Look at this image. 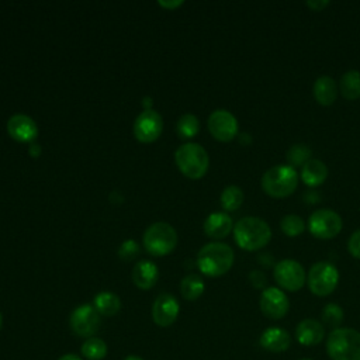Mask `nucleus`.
Listing matches in <instances>:
<instances>
[{
	"instance_id": "28",
	"label": "nucleus",
	"mask_w": 360,
	"mask_h": 360,
	"mask_svg": "<svg viewBox=\"0 0 360 360\" xmlns=\"http://www.w3.org/2000/svg\"><path fill=\"white\" fill-rule=\"evenodd\" d=\"M180 138H193L200 131V121L194 114H183L176 125Z\"/></svg>"
},
{
	"instance_id": "5",
	"label": "nucleus",
	"mask_w": 360,
	"mask_h": 360,
	"mask_svg": "<svg viewBox=\"0 0 360 360\" xmlns=\"http://www.w3.org/2000/svg\"><path fill=\"white\" fill-rule=\"evenodd\" d=\"M174 160L180 172L193 180L201 179L207 173L210 165L208 153L205 149L201 145L193 142L179 146L174 153Z\"/></svg>"
},
{
	"instance_id": "15",
	"label": "nucleus",
	"mask_w": 360,
	"mask_h": 360,
	"mask_svg": "<svg viewBox=\"0 0 360 360\" xmlns=\"http://www.w3.org/2000/svg\"><path fill=\"white\" fill-rule=\"evenodd\" d=\"M7 132L18 142H31L38 135V127L31 117L25 114H14L7 121Z\"/></svg>"
},
{
	"instance_id": "39",
	"label": "nucleus",
	"mask_w": 360,
	"mask_h": 360,
	"mask_svg": "<svg viewBox=\"0 0 360 360\" xmlns=\"http://www.w3.org/2000/svg\"><path fill=\"white\" fill-rule=\"evenodd\" d=\"M58 360H82V357H79L77 354H73V353H68V354L59 357Z\"/></svg>"
},
{
	"instance_id": "12",
	"label": "nucleus",
	"mask_w": 360,
	"mask_h": 360,
	"mask_svg": "<svg viewBox=\"0 0 360 360\" xmlns=\"http://www.w3.org/2000/svg\"><path fill=\"white\" fill-rule=\"evenodd\" d=\"M211 135L221 142H229L238 135V120L226 110H215L208 117Z\"/></svg>"
},
{
	"instance_id": "11",
	"label": "nucleus",
	"mask_w": 360,
	"mask_h": 360,
	"mask_svg": "<svg viewBox=\"0 0 360 360\" xmlns=\"http://www.w3.org/2000/svg\"><path fill=\"white\" fill-rule=\"evenodd\" d=\"M163 129V120L160 114L152 108L142 111L134 122V135L139 142L149 143L159 138Z\"/></svg>"
},
{
	"instance_id": "30",
	"label": "nucleus",
	"mask_w": 360,
	"mask_h": 360,
	"mask_svg": "<svg viewBox=\"0 0 360 360\" xmlns=\"http://www.w3.org/2000/svg\"><path fill=\"white\" fill-rule=\"evenodd\" d=\"M321 319H322L323 325H326L332 329H338L339 325L343 321V309L338 304L329 302L323 307L322 314H321Z\"/></svg>"
},
{
	"instance_id": "8",
	"label": "nucleus",
	"mask_w": 360,
	"mask_h": 360,
	"mask_svg": "<svg viewBox=\"0 0 360 360\" xmlns=\"http://www.w3.org/2000/svg\"><path fill=\"white\" fill-rule=\"evenodd\" d=\"M342 218L329 208L314 211L308 219L309 232L318 239H332L342 231Z\"/></svg>"
},
{
	"instance_id": "14",
	"label": "nucleus",
	"mask_w": 360,
	"mask_h": 360,
	"mask_svg": "<svg viewBox=\"0 0 360 360\" xmlns=\"http://www.w3.org/2000/svg\"><path fill=\"white\" fill-rule=\"evenodd\" d=\"M179 309L180 307L177 300L173 295L163 292L158 295L152 305V319L158 326H170L177 319Z\"/></svg>"
},
{
	"instance_id": "31",
	"label": "nucleus",
	"mask_w": 360,
	"mask_h": 360,
	"mask_svg": "<svg viewBox=\"0 0 360 360\" xmlns=\"http://www.w3.org/2000/svg\"><path fill=\"white\" fill-rule=\"evenodd\" d=\"M139 252V246L135 240L129 239V240H125L120 249H118V256L122 259V260H131L134 259Z\"/></svg>"
},
{
	"instance_id": "3",
	"label": "nucleus",
	"mask_w": 360,
	"mask_h": 360,
	"mask_svg": "<svg viewBox=\"0 0 360 360\" xmlns=\"http://www.w3.org/2000/svg\"><path fill=\"white\" fill-rule=\"evenodd\" d=\"M298 186V173L288 165H277L266 170L262 177L263 191L273 198L291 195Z\"/></svg>"
},
{
	"instance_id": "13",
	"label": "nucleus",
	"mask_w": 360,
	"mask_h": 360,
	"mask_svg": "<svg viewBox=\"0 0 360 360\" xmlns=\"http://www.w3.org/2000/svg\"><path fill=\"white\" fill-rule=\"evenodd\" d=\"M259 307L263 315H266L267 318L281 319L288 312L290 301L283 290L277 287H267L260 295Z\"/></svg>"
},
{
	"instance_id": "34",
	"label": "nucleus",
	"mask_w": 360,
	"mask_h": 360,
	"mask_svg": "<svg viewBox=\"0 0 360 360\" xmlns=\"http://www.w3.org/2000/svg\"><path fill=\"white\" fill-rule=\"evenodd\" d=\"M311 10H314V11H321V10H323L326 6H329V1L328 0H308L307 3H305Z\"/></svg>"
},
{
	"instance_id": "22",
	"label": "nucleus",
	"mask_w": 360,
	"mask_h": 360,
	"mask_svg": "<svg viewBox=\"0 0 360 360\" xmlns=\"http://www.w3.org/2000/svg\"><path fill=\"white\" fill-rule=\"evenodd\" d=\"M94 308L100 315L112 316L121 308V300L111 291H101L94 297Z\"/></svg>"
},
{
	"instance_id": "32",
	"label": "nucleus",
	"mask_w": 360,
	"mask_h": 360,
	"mask_svg": "<svg viewBox=\"0 0 360 360\" xmlns=\"http://www.w3.org/2000/svg\"><path fill=\"white\" fill-rule=\"evenodd\" d=\"M347 250H349V253L353 257L360 259V229L354 231L352 233V236L349 238V240H347Z\"/></svg>"
},
{
	"instance_id": "35",
	"label": "nucleus",
	"mask_w": 360,
	"mask_h": 360,
	"mask_svg": "<svg viewBox=\"0 0 360 360\" xmlns=\"http://www.w3.org/2000/svg\"><path fill=\"white\" fill-rule=\"evenodd\" d=\"M304 198H305L309 204H316V202L321 200V197H319L316 193H314V191L307 193V194L304 195Z\"/></svg>"
},
{
	"instance_id": "17",
	"label": "nucleus",
	"mask_w": 360,
	"mask_h": 360,
	"mask_svg": "<svg viewBox=\"0 0 360 360\" xmlns=\"http://www.w3.org/2000/svg\"><path fill=\"white\" fill-rule=\"evenodd\" d=\"M295 338L302 346H316L325 338V328L315 319H304L295 328Z\"/></svg>"
},
{
	"instance_id": "41",
	"label": "nucleus",
	"mask_w": 360,
	"mask_h": 360,
	"mask_svg": "<svg viewBox=\"0 0 360 360\" xmlns=\"http://www.w3.org/2000/svg\"><path fill=\"white\" fill-rule=\"evenodd\" d=\"M150 100H152L150 97H145V103H143V104H145L146 107H148V105H150Z\"/></svg>"
},
{
	"instance_id": "4",
	"label": "nucleus",
	"mask_w": 360,
	"mask_h": 360,
	"mask_svg": "<svg viewBox=\"0 0 360 360\" xmlns=\"http://www.w3.org/2000/svg\"><path fill=\"white\" fill-rule=\"evenodd\" d=\"M326 352L332 360H360V332L353 328L333 329L326 339Z\"/></svg>"
},
{
	"instance_id": "7",
	"label": "nucleus",
	"mask_w": 360,
	"mask_h": 360,
	"mask_svg": "<svg viewBox=\"0 0 360 360\" xmlns=\"http://www.w3.org/2000/svg\"><path fill=\"white\" fill-rule=\"evenodd\" d=\"M307 281L312 294L326 297L338 287L339 271L329 262H318L311 266Z\"/></svg>"
},
{
	"instance_id": "6",
	"label": "nucleus",
	"mask_w": 360,
	"mask_h": 360,
	"mask_svg": "<svg viewBox=\"0 0 360 360\" xmlns=\"http://www.w3.org/2000/svg\"><path fill=\"white\" fill-rule=\"evenodd\" d=\"M143 245L153 256L170 253L177 245V233L167 222H155L143 233Z\"/></svg>"
},
{
	"instance_id": "42",
	"label": "nucleus",
	"mask_w": 360,
	"mask_h": 360,
	"mask_svg": "<svg viewBox=\"0 0 360 360\" xmlns=\"http://www.w3.org/2000/svg\"><path fill=\"white\" fill-rule=\"evenodd\" d=\"M1 326H3V316H1V312H0V329H1Z\"/></svg>"
},
{
	"instance_id": "43",
	"label": "nucleus",
	"mask_w": 360,
	"mask_h": 360,
	"mask_svg": "<svg viewBox=\"0 0 360 360\" xmlns=\"http://www.w3.org/2000/svg\"><path fill=\"white\" fill-rule=\"evenodd\" d=\"M301 360H311V359H301Z\"/></svg>"
},
{
	"instance_id": "29",
	"label": "nucleus",
	"mask_w": 360,
	"mask_h": 360,
	"mask_svg": "<svg viewBox=\"0 0 360 360\" xmlns=\"http://www.w3.org/2000/svg\"><path fill=\"white\" fill-rule=\"evenodd\" d=\"M311 149L304 145V143H295L292 145L288 150H287V162L288 166L291 167H298V166H304L309 159H311Z\"/></svg>"
},
{
	"instance_id": "21",
	"label": "nucleus",
	"mask_w": 360,
	"mask_h": 360,
	"mask_svg": "<svg viewBox=\"0 0 360 360\" xmlns=\"http://www.w3.org/2000/svg\"><path fill=\"white\" fill-rule=\"evenodd\" d=\"M328 177V167L326 165L319 159H309L302 167H301V180L308 187H316L321 186Z\"/></svg>"
},
{
	"instance_id": "1",
	"label": "nucleus",
	"mask_w": 360,
	"mask_h": 360,
	"mask_svg": "<svg viewBox=\"0 0 360 360\" xmlns=\"http://www.w3.org/2000/svg\"><path fill=\"white\" fill-rule=\"evenodd\" d=\"M233 238L240 249L255 252L270 242L271 229L262 218L246 217L239 219L233 226Z\"/></svg>"
},
{
	"instance_id": "2",
	"label": "nucleus",
	"mask_w": 360,
	"mask_h": 360,
	"mask_svg": "<svg viewBox=\"0 0 360 360\" xmlns=\"http://www.w3.org/2000/svg\"><path fill=\"white\" fill-rule=\"evenodd\" d=\"M233 264V250L222 242L204 245L197 255L200 271L208 277H219L231 270Z\"/></svg>"
},
{
	"instance_id": "38",
	"label": "nucleus",
	"mask_w": 360,
	"mask_h": 360,
	"mask_svg": "<svg viewBox=\"0 0 360 360\" xmlns=\"http://www.w3.org/2000/svg\"><path fill=\"white\" fill-rule=\"evenodd\" d=\"M39 153H41V148H39V145H31V146H30V155H31L32 158L39 156Z\"/></svg>"
},
{
	"instance_id": "25",
	"label": "nucleus",
	"mask_w": 360,
	"mask_h": 360,
	"mask_svg": "<svg viewBox=\"0 0 360 360\" xmlns=\"http://www.w3.org/2000/svg\"><path fill=\"white\" fill-rule=\"evenodd\" d=\"M80 353L87 360H101L107 354V345L100 338H89L80 347Z\"/></svg>"
},
{
	"instance_id": "33",
	"label": "nucleus",
	"mask_w": 360,
	"mask_h": 360,
	"mask_svg": "<svg viewBox=\"0 0 360 360\" xmlns=\"http://www.w3.org/2000/svg\"><path fill=\"white\" fill-rule=\"evenodd\" d=\"M249 281L255 288H264L267 284L266 274L262 270H253L249 273Z\"/></svg>"
},
{
	"instance_id": "24",
	"label": "nucleus",
	"mask_w": 360,
	"mask_h": 360,
	"mask_svg": "<svg viewBox=\"0 0 360 360\" xmlns=\"http://www.w3.org/2000/svg\"><path fill=\"white\" fill-rule=\"evenodd\" d=\"M204 281L200 276L197 274H188L181 280L180 284V291L183 298H186L187 301H194L197 298H200L204 292Z\"/></svg>"
},
{
	"instance_id": "10",
	"label": "nucleus",
	"mask_w": 360,
	"mask_h": 360,
	"mask_svg": "<svg viewBox=\"0 0 360 360\" xmlns=\"http://www.w3.org/2000/svg\"><path fill=\"white\" fill-rule=\"evenodd\" d=\"M69 323H70V329L77 336L89 339V338H93V335L98 330L101 319L94 305L83 304L72 311Z\"/></svg>"
},
{
	"instance_id": "40",
	"label": "nucleus",
	"mask_w": 360,
	"mask_h": 360,
	"mask_svg": "<svg viewBox=\"0 0 360 360\" xmlns=\"http://www.w3.org/2000/svg\"><path fill=\"white\" fill-rule=\"evenodd\" d=\"M124 360H142L141 357H138V356H134V354H129V356H127Z\"/></svg>"
},
{
	"instance_id": "36",
	"label": "nucleus",
	"mask_w": 360,
	"mask_h": 360,
	"mask_svg": "<svg viewBox=\"0 0 360 360\" xmlns=\"http://www.w3.org/2000/svg\"><path fill=\"white\" fill-rule=\"evenodd\" d=\"M159 4L165 8H176L183 4V1H159Z\"/></svg>"
},
{
	"instance_id": "27",
	"label": "nucleus",
	"mask_w": 360,
	"mask_h": 360,
	"mask_svg": "<svg viewBox=\"0 0 360 360\" xmlns=\"http://www.w3.org/2000/svg\"><path fill=\"white\" fill-rule=\"evenodd\" d=\"M280 229L285 236L295 238L305 231V222L297 214H287L280 221Z\"/></svg>"
},
{
	"instance_id": "18",
	"label": "nucleus",
	"mask_w": 360,
	"mask_h": 360,
	"mask_svg": "<svg viewBox=\"0 0 360 360\" xmlns=\"http://www.w3.org/2000/svg\"><path fill=\"white\" fill-rule=\"evenodd\" d=\"M232 218L226 212H212L204 221V232L208 238L222 239L232 231Z\"/></svg>"
},
{
	"instance_id": "37",
	"label": "nucleus",
	"mask_w": 360,
	"mask_h": 360,
	"mask_svg": "<svg viewBox=\"0 0 360 360\" xmlns=\"http://www.w3.org/2000/svg\"><path fill=\"white\" fill-rule=\"evenodd\" d=\"M239 142H240L242 145L248 146V145L252 142V138H250V135H249V134H242V135L239 136Z\"/></svg>"
},
{
	"instance_id": "9",
	"label": "nucleus",
	"mask_w": 360,
	"mask_h": 360,
	"mask_svg": "<svg viewBox=\"0 0 360 360\" xmlns=\"http://www.w3.org/2000/svg\"><path fill=\"white\" fill-rule=\"evenodd\" d=\"M274 280L283 290L298 291L304 287L307 274L297 260L284 259L274 266Z\"/></svg>"
},
{
	"instance_id": "26",
	"label": "nucleus",
	"mask_w": 360,
	"mask_h": 360,
	"mask_svg": "<svg viewBox=\"0 0 360 360\" xmlns=\"http://www.w3.org/2000/svg\"><path fill=\"white\" fill-rule=\"evenodd\" d=\"M243 191L238 186H228L221 193V205L225 211H236L243 202Z\"/></svg>"
},
{
	"instance_id": "20",
	"label": "nucleus",
	"mask_w": 360,
	"mask_h": 360,
	"mask_svg": "<svg viewBox=\"0 0 360 360\" xmlns=\"http://www.w3.org/2000/svg\"><path fill=\"white\" fill-rule=\"evenodd\" d=\"M312 93L315 100L323 105V107H329L335 103L336 96H338V84L335 82V79H332L330 76H319L312 87Z\"/></svg>"
},
{
	"instance_id": "16",
	"label": "nucleus",
	"mask_w": 360,
	"mask_h": 360,
	"mask_svg": "<svg viewBox=\"0 0 360 360\" xmlns=\"http://www.w3.org/2000/svg\"><path fill=\"white\" fill-rule=\"evenodd\" d=\"M260 346L271 353H281L290 347L291 336L290 333L278 326H270L263 330L259 338Z\"/></svg>"
},
{
	"instance_id": "19",
	"label": "nucleus",
	"mask_w": 360,
	"mask_h": 360,
	"mask_svg": "<svg viewBox=\"0 0 360 360\" xmlns=\"http://www.w3.org/2000/svg\"><path fill=\"white\" fill-rule=\"evenodd\" d=\"M131 277L138 288L149 290L156 284L159 278V270L155 263L149 260H141L134 266Z\"/></svg>"
},
{
	"instance_id": "23",
	"label": "nucleus",
	"mask_w": 360,
	"mask_h": 360,
	"mask_svg": "<svg viewBox=\"0 0 360 360\" xmlns=\"http://www.w3.org/2000/svg\"><path fill=\"white\" fill-rule=\"evenodd\" d=\"M339 91L349 101H354L360 98V72L359 70L346 72L340 77Z\"/></svg>"
}]
</instances>
